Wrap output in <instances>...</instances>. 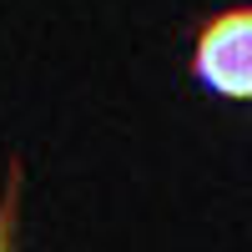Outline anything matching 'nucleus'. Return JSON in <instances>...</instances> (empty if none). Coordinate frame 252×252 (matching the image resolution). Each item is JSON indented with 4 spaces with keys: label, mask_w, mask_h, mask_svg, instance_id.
Listing matches in <instances>:
<instances>
[{
    "label": "nucleus",
    "mask_w": 252,
    "mask_h": 252,
    "mask_svg": "<svg viewBox=\"0 0 252 252\" xmlns=\"http://www.w3.org/2000/svg\"><path fill=\"white\" fill-rule=\"evenodd\" d=\"M197 76L222 96H252V5L222 10L217 20H207L197 35Z\"/></svg>",
    "instance_id": "obj_1"
},
{
    "label": "nucleus",
    "mask_w": 252,
    "mask_h": 252,
    "mask_svg": "<svg viewBox=\"0 0 252 252\" xmlns=\"http://www.w3.org/2000/svg\"><path fill=\"white\" fill-rule=\"evenodd\" d=\"M15 187H20V172L10 166V192L0 202V252H10V232H15Z\"/></svg>",
    "instance_id": "obj_2"
}]
</instances>
